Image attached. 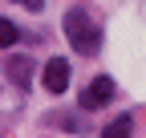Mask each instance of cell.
<instances>
[{"label":"cell","mask_w":146,"mask_h":138,"mask_svg":"<svg viewBox=\"0 0 146 138\" xmlns=\"http://www.w3.org/2000/svg\"><path fill=\"white\" fill-rule=\"evenodd\" d=\"M65 37H69V45L77 49V53H85V57H94L98 49H102V29L89 21L81 8L65 12Z\"/></svg>","instance_id":"6da1fadb"},{"label":"cell","mask_w":146,"mask_h":138,"mask_svg":"<svg viewBox=\"0 0 146 138\" xmlns=\"http://www.w3.org/2000/svg\"><path fill=\"white\" fill-rule=\"evenodd\" d=\"M110 98H114V81H110V77H94L85 85V94H81V110H98V106H106Z\"/></svg>","instance_id":"7a4b0ae2"},{"label":"cell","mask_w":146,"mask_h":138,"mask_svg":"<svg viewBox=\"0 0 146 138\" xmlns=\"http://www.w3.org/2000/svg\"><path fill=\"white\" fill-rule=\"evenodd\" d=\"M41 81H45V90H49V94H65V85H69V61H61V57L45 61Z\"/></svg>","instance_id":"3957f363"},{"label":"cell","mask_w":146,"mask_h":138,"mask_svg":"<svg viewBox=\"0 0 146 138\" xmlns=\"http://www.w3.org/2000/svg\"><path fill=\"white\" fill-rule=\"evenodd\" d=\"M29 73H33V61H29V57H12V65H8V77H12L16 85H29Z\"/></svg>","instance_id":"277c9868"},{"label":"cell","mask_w":146,"mask_h":138,"mask_svg":"<svg viewBox=\"0 0 146 138\" xmlns=\"http://www.w3.org/2000/svg\"><path fill=\"white\" fill-rule=\"evenodd\" d=\"M130 130H134V118H130V114H122V118H114V122L106 126V134H110V138H126Z\"/></svg>","instance_id":"5b68a950"},{"label":"cell","mask_w":146,"mask_h":138,"mask_svg":"<svg viewBox=\"0 0 146 138\" xmlns=\"http://www.w3.org/2000/svg\"><path fill=\"white\" fill-rule=\"evenodd\" d=\"M16 41H21V29H16L12 21H0V45L8 49V45H16Z\"/></svg>","instance_id":"8992f818"},{"label":"cell","mask_w":146,"mask_h":138,"mask_svg":"<svg viewBox=\"0 0 146 138\" xmlns=\"http://www.w3.org/2000/svg\"><path fill=\"white\" fill-rule=\"evenodd\" d=\"M16 4H25L29 12H41V4H45V0H16Z\"/></svg>","instance_id":"52a82bcc"}]
</instances>
